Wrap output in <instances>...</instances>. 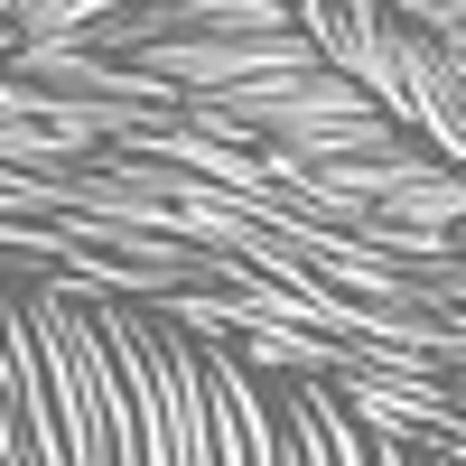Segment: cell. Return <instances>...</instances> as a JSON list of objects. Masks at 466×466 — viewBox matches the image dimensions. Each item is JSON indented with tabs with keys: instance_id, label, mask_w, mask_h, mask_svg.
Returning a JSON list of instances; mask_svg holds the SVG:
<instances>
[]
</instances>
